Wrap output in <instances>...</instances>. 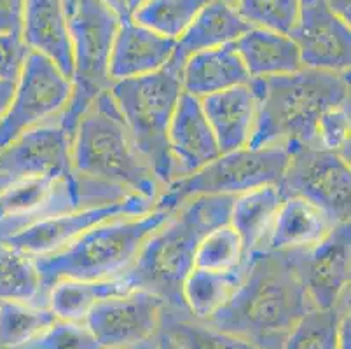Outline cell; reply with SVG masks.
<instances>
[{"instance_id": "7c38bea8", "label": "cell", "mask_w": 351, "mask_h": 349, "mask_svg": "<svg viewBox=\"0 0 351 349\" xmlns=\"http://www.w3.org/2000/svg\"><path fill=\"white\" fill-rule=\"evenodd\" d=\"M165 302L145 290L100 300L88 313L84 325L104 349H140L152 344L161 332Z\"/></svg>"}, {"instance_id": "d590c367", "label": "cell", "mask_w": 351, "mask_h": 349, "mask_svg": "<svg viewBox=\"0 0 351 349\" xmlns=\"http://www.w3.org/2000/svg\"><path fill=\"white\" fill-rule=\"evenodd\" d=\"M350 101L325 112L318 121V147L337 152L350 161Z\"/></svg>"}, {"instance_id": "30bf717a", "label": "cell", "mask_w": 351, "mask_h": 349, "mask_svg": "<svg viewBox=\"0 0 351 349\" xmlns=\"http://www.w3.org/2000/svg\"><path fill=\"white\" fill-rule=\"evenodd\" d=\"M283 200L302 197L334 224L350 222V161L318 145L290 147V156L278 184Z\"/></svg>"}, {"instance_id": "7a4b0ae2", "label": "cell", "mask_w": 351, "mask_h": 349, "mask_svg": "<svg viewBox=\"0 0 351 349\" xmlns=\"http://www.w3.org/2000/svg\"><path fill=\"white\" fill-rule=\"evenodd\" d=\"M234 196H197L173 211L151 238L143 243L135 262L121 276L130 290H145L165 302L166 309L189 315L182 285L194 269L201 239L229 224Z\"/></svg>"}, {"instance_id": "ac0fdd59", "label": "cell", "mask_w": 351, "mask_h": 349, "mask_svg": "<svg viewBox=\"0 0 351 349\" xmlns=\"http://www.w3.org/2000/svg\"><path fill=\"white\" fill-rule=\"evenodd\" d=\"M175 38L132 21L119 23L108 63L110 81H126L159 72L170 62Z\"/></svg>"}, {"instance_id": "5bb4252c", "label": "cell", "mask_w": 351, "mask_h": 349, "mask_svg": "<svg viewBox=\"0 0 351 349\" xmlns=\"http://www.w3.org/2000/svg\"><path fill=\"white\" fill-rule=\"evenodd\" d=\"M70 134L56 119L27 131L0 147V192L23 182L75 173L70 159Z\"/></svg>"}, {"instance_id": "484cf974", "label": "cell", "mask_w": 351, "mask_h": 349, "mask_svg": "<svg viewBox=\"0 0 351 349\" xmlns=\"http://www.w3.org/2000/svg\"><path fill=\"white\" fill-rule=\"evenodd\" d=\"M243 273L245 264L228 273L194 267L182 285V299L189 315L197 322H208L231 300L243 280Z\"/></svg>"}, {"instance_id": "d6986e66", "label": "cell", "mask_w": 351, "mask_h": 349, "mask_svg": "<svg viewBox=\"0 0 351 349\" xmlns=\"http://www.w3.org/2000/svg\"><path fill=\"white\" fill-rule=\"evenodd\" d=\"M250 28L252 25L239 14L232 0L208 2L186 32L175 40L173 54L166 69L180 75L182 67L193 54L236 43Z\"/></svg>"}, {"instance_id": "44dd1931", "label": "cell", "mask_w": 351, "mask_h": 349, "mask_svg": "<svg viewBox=\"0 0 351 349\" xmlns=\"http://www.w3.org/2000/svg\"><path fill=\"white\" fill-rule=\"evenodd\" d=\"M201 107L219 142L220 152L248 147L257 119V96L250 84L201 98Z\"/></svg>"}, {"instance_id": "7402d4cb", "label": "cell", "mask_w": 351, "mask_h": 349, "mask_svg": "<svg viewBox=\"0 0 351 349\" xmlns=\"http://www.w3.org/2000/svg\"><path fill=\"white\" fill-rule=\"evenodd\" d=\"M250 81L252 77L248 75L234 43L193 54L180 70L182 91L199 100L236 86L250 84Z\"/></svg>"}, {"instance_id": "52a82bcc", "label": "cell", "mask_w": 351, "mask_h": 349, "mask_svg": "<svg viewBox=\"0 0 351 349\" xmlns=\"http://www.w3.org/2000/svg\"><path fill=\"white\" fill-rule=\"evenodd\" d=\"M69 19L73 53L72 95L56 117L60 126L73 136L79 121L100 93L112 84L108 63L114 38L119 30V19L100 0H62Z\"/></svg>"}, {"instance_id": "6da1fadb", "label": "cell", "mask_w": 351, "mask_h": 349, "mask_svg": "<svg viewBox=\"0 0 351 349\" xmlns=\"http://www.w3.org/2000/svg\"><path fill=\"white\" fill-rule=\"evenodd\" d=\"M313 309L289 252L261 250L245 262L238 290L215 316L203 322L263 349H282L292 326Z\"/></svg>"}, {"instance_id": "9a60e30c", "label": "cell", "mask_w": 351, "mask_h": 349, "mask_svg": "<svg viewBox=\"0 0 351 349\" xmlns=\"http://www.w3.org/2000/svg\"><path fill=\"white\" fill-rule=\"evenodd\" d=\"M154 208L156 203L133 194V196L116 201V203L82 208V210L70 211L65 215L44 220V222L21 230L5 243L30 257H40V255L53 254L56 250L70 245L79 236L95 229L97 226L112 222V220L128 219V217L145 215Z\"/></svg>"}, {"instance_id": "d4e9b609", "label": "cell", "mask_w": 351, "mask_h": 349, "mask_svg": "<svg viewBox=\"0 0 351 349\" xmlns=\"http://www.w3.org/2000/svg\"><path fill=\"white\" fill-rule=\"evenodd\" d=\"M282 201L278 185H263L234 196L229 211V226L238 232L247 257L266 248Z\"/></svg>"}, {"instance_id": "836d02e7", "label": "cell", "mask_w": 351, "mask_h": 349, "mask_svg": "<svg viewBox=\"0 0 351 349\" xmlns=\"http://www.w3.org/2000/svg\"><path fill=\"white\" fill-rule=\"evenodd\" d=\"M232 4L252 27L280 34H290L301 11V0H232Z\"/></svg>"}, {"instance_id": "83f0119b", "label": "cell", "mask_w": 351, "mask_h": 349, "mask_svg": "<svg viewBox=\"0 0 351 349\" xmlns=\"http://www.w3.org/2000/svg\"><path fill=\"white\" fill-rule=\"evenodd\" d=\"M0 302L47 306L34 258L5 241H0Z\"/></svg>"}, {"instance_id": "5b68a950", "label": "cell", "mask_w": 351, "mask_h": 349, "mask_svg": "<svg viewBox=\"0 0 351 349\" xmlns=\"http://www.w3.org/2000/svg\"><path fill=\"white\" fill-rule=\"evenodd\" d=\"M175 210L156 206L145 215L105 222L53 254L32 257L46 296L51 287L62 280L121 278L132 267L143 243L173 215Z\"/></svg>"}, {"instance_id": "9c48e42d", "label": "cell", "mask_w": 351, "mask_h": 349, "mask_svg": "<svg viewBox=\"0 0 351 349\" xmlns=\"http://www.w3.org/2000/svg\"><path fill=\"white\" fill-rule=\"evenodd\" d=\"M287 145L245 147L220 154L205 168L171 180L159 196V208L175 210L197 196H238L263 185H278L289 163Z\"/></svg>"}, {"instance_id": "4fadbf2b", "label": "cell", "mask_w": 351, "mask_h": 349, "mask_svg": "<svg viewBox=\"0 0 351 349\" xmlns=\"http://www.w3.org/2000/svg\"><path fill=\"white\" fill-rule=\"evenodd\" d=\"M289 255L313 307L330 309L350 293V222L336 224L317 245L292 250Z\"/></svg>"}, {"instance_id": "ffe728a7", "label": "cell", "mask_w": 351, "mask_h": 349, "mask_svg": "<svg viewBox=\"0 0 351 349\" xmlns=\"http://www.w3.org/2000/svg\"><path fill=\"white\" fill-rule=\"evenodd\" d=\"M21 40L28 49L46 56L72 79V40L62 0H27Z\"/></svg>"}, {"instance_id": "277c9868", "label": "cell", "mask_w": 351, "mask_h": 349, "mask_svg": "<svg viewBox=\"0 0 351 349\" xmlns=\"http://www.w3.org/2000/svg\"><path fill=\"white\" fill-rule=\"evenodd\" d=\"M70 159L81 177L116 185L156 204L165 189L136 149L108 89L95 98L79 121Z\"/></svg>"}, {"instance_id": "4316f807", "label": "cell", "mask_w": 351, "mask_h": 349, "mask_svg": "<svg viewBox=\"0 0 351 349\" xmlns=\"http://www.w3.org/2000/svg\"><path fill=\"white\" fill-rule=\"evenodd\" d=\"M132 292L121 278L116 280H62L47 292V306L58 320L84 322L100 300Z\"/></svg>"}, {"instance_id": "603a6c76", "label": "cell", "mask_w": 351, "mask_h": 349, "mask_svg": "<svg viewBox=\"0 0 351 349\" xmlns=\"http://www.w3.org/2000/svg\"><path fill=\"white\" fill-rule=\"evenodd\" d=\"M234 47L252 79L289 75L304 69L299 47L289 34L252 27Z\"/></svg>"}, {"instance_id": "7bdbcfd3", "label": "cell", "mask_w": 351, "mask_h": 349, "mask_svg": "<svg viewBox=\"0 0 351 349\" xmlns=\"http://www.w3.org/2000/svg\"><path fill=\"white\" fill-rule=\"evenodd\" d=\"M304 2H309V0H301V4H304Z\"/></svg>"}, {"instance_id": "2e32d148", "label": "cell", "mask_w": 351, "mask_h": 349, "mask_svg": "<svg viewBox=\"0 0 351 349\" xmlns=\"http://www.w3.org/2000/svg\"><path fill=\"white\" fill-rule=\"evenodd\" d=\"M290 38L299 47L304 69L346 73L351 67L350 23L337 18L322 0L301 4Z\"/></svg>"}, {"instance_id": "1f68e13d", "label": "cell", "mask_w": 351, "mask_h": 349, "mask_svg": "<svg viewBox=\"0 0 351 349\" xmlns=\"http://www.w3.org/2000/svg\"><path fill=\"white\" fill-rule=\"evenodd\" d=\"M208 2L213 0H149L135 21L177 40Z\"/></svg>"}, {"instance_id": "8d00e7d4", "label": "cell", "mask_w": 351, "mask_h": 349, "mask_svg": "<svg viewBox=\"0 0 351 349\" xmlns=\"http://www.w3.org/2000/svg\"><path fill=\"white\" fill-rule=\"evenodd\" d=\"M30 53L21 37L0 34V81L16 82Z\"/></svg>"}, {"instance_id": "ba28073f", "label": "cell", "mask_w": 351, "mask_h": 349, "mask_svg": "<svg viewBox=\"0 0 351 349\" xmlns=\"http://www.w3.org/2000/svg\"><path fill=\"white\" fill-rule=\"evenodd\" d=\"M128 196L133 194L77 173L23 182L0 192V241H8L44 220L82 208L116 203Z\"/></svg>"}, {"instance_id": "f1b7e54d", "label": "cell", "mask_w": 351, "mask_h": 349, "mask_svg": "<svg viewBox=\"0 0 351 349\" xmlns=\"http://www.w3.org/2000/svg\"><path fill=\"white\" fill-rule=\"evenodd\" d=\"M346 311H350V293L330 309L313 307L292 326L282 349H341L339 326Z\"/></svg>"}, {"instance_id": "4dcf8cb0", "label": "cell", "mask_w": 351, "mask_h": 349, "mask_svg": "<svg viewBox=\"0 0 351 349\" xmlns=\"http://www.w3.org/2000/svg\"><path fill=\"white\" fill-rule=\"evenodd\" d=\"M56 316L49 306L0 302V349H16L47 330Z\"/></svg>"}, {"instance_id": "f546056e", "label": "cell", "mask_w": 351, "mask_h": 349, "mask_svg": "<svg viewBox=\"0 0 351 349\" xmlns=\"http://www.w3.org/2000/svg\"><path fill=\"white\" fill-rule=\"evenodd\" d=\"M161 332L184 349H263L254 342L228 332L217 330L191 315L166 309L162 313Z\"/></svg>"}, {"instance_id": "74e56055", "label": "cell", "mask_w": 351, "mask_h": 349, "mask_svg": "<svg viewBox=\"0 0 351 349\" xmlns=\"http://www.w3.org/2000/svg\"><path fill=\"white\" fill-rule=\"evenodd\" d=\"M27 0H0V34L21 37Z\"/></svg>"}, {"instance_id": "f35d334b", "label": "cell", "mask_w": 351, "mask_h": 349, "mask_svg": "<svg viewBox=\"0 0 351 349\" xmlns=\"http://www.w3.org/2000/svg\"><path fill=\"white\" fill-rule=\"evenodd\" d=\"M100 2L119 19V23H123V21H132V19H135L136 12L149 0H100Z\"/></svg>"}, {"instance_id": "ab89813d", "label": "cell", "mask_w": 351, "mask_h": 349, "mask_svg": "<svg viewBox=\"0 0 351 349\" xmlns=\"http://www.w3.org/2000/svg\"><path fill=\"white\" fill-rule=\"evenodd\" d=\"M327 5L328 11H332L337 18L350 23L351 21V0H322Z\"/></svg>"}, {"instance_id": "8992f818", "label": "cell", "mask_w": 351, "mask_h": 349, "mask_svg": "<svg viewBox=\"0 0 351 349\" xmlns=\"http://www.w3.org/2000/svg\"><path fill=\"white\" fill-rule=\"evenodd\" d=\"M108 91L136 149L166 187L177 178L168 130L182 95L180 75L165 67L149 75L112 82Z\"/></svg>"}, {"instance_id": "8fae6325", "label": "cell", "mask_w": 351, "mask_h": 349, "mask_svg": "<svg viewBox=\"0 0 351 349\" xmlns=\"http://www.w3.org/2000/svg\"><path fill=\"white\" fill-rule=\"evenodd\" d=\"M72 82L51 60L30 51L14 84L9 108L0 117V147L51 123L66 107Z\"/></svg>"}, {"instance_id": "cb8c5ba5", "label": "cell", "mask_w": 351, "mask_h": 349, "mask_svg": "<svg viewBox=\"0 0 351 349\" xmlns=\"http://www.w3.org/2000/svg\"><path fill=\"white\" fill-rule=\"evenodd\" d=\"M336 224L320 208L302 197H285L271 227L266 248L274 252H292L317 245Z\"/></svg>"}, {"instance_id": "e575fe53", "label": "cell", "mask_w": 351, "mask_h": 349, "mask_svg": "<svg viewBox=\"0 0 351 349\" xmlns=\"http://www.w3.org/2000/svg\"><path fill=\"white\" fill-rule=\"evenodd\" d=\"M16 349H104L84 322L56 320L53 325L32 341Z\"/></svg>"}, {"instance_id": "3957f363", "label": "cell", "mask_w": 351, "mask_h": 349, "mask_svg": "<svg viewBox=\"0 0 351 349\" xmlns=\"http://www.w3.org/2000/svg\"><path fill=\"white\" fill-rule=\"evenodd\" d=\"M250 88L258 105L248 147L318 145L322 115L350 101V72L301 69L289 75L252 79Z\"/></svg>"}, {"instance_id": "b9f144b4", "label": "cell", "mask_w": 351, "mask_h": 349, "mask_svg": "<svg viewBox=\"0 0 351 349\" xmlns=\"http://www.w3.org/2000/svg\"><path fill=\"white\" fill-rule=\"evenodd\" d=\"M149 349H184V348L178 346L171 337H168L166 334L159 332V335L154 339V342H152Z\"/></svg>"}, {"instance_id": "d6a6232c", "label": "cell", "mask_w": 351, "mask_h": 349, "mask_svg": "<svg viewBox=\"0 0 351 349\" xmlns=\"http://www.w3.org/2000/svg\"><path fill=\"white\" fill-rule=\"evenodd\" d=\"M247 261L243 243L229 224L213 229L201 239L194 257V267L228 273L236 271Z\"/></svg>"}, {"instance_id": "e0dca14e", "label": "cell", "mask_w": 351, "mask_h": 349, "mask_svg": "<svg viewBox=\"0 0 351 349\" xmlns=\"http://www.w3.org/2000/svg\"><path fill=\"white\" fill-rule=\"evenodd\" d=\"M168 142L177 178L205 168L222 154L199 98L186 91H182L175 107L168 130Z\"/></svg>"}, {"instance_id": "60d3db41", "label": "cell", "mask_w": 351, "mask_h": 349, "mask_svg": "<svg viewBox=\"0 0 351 349\" xmlns=\"http://www.w3.org/2000/svg\"><path fill=\"white\" fill-rule=\"evenodd\" d=\"M16 82H2L0 81V117L5 114L9 108V104L12 100V93H14Z\"/></svg>"}]
</instances>
